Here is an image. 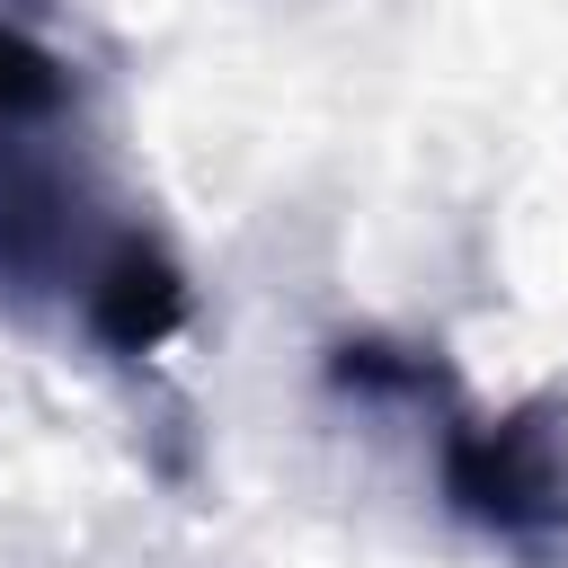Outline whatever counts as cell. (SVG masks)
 Returning a JSON list of instances; mask_svg holds the SVG:
<instances>
[{
	"mask_svg": "<svg viewBox=\"0 0 568 568\" xmlns=\"http://www.w3.org/2000/svg\"><path fill=\"white\" fill-rule=\"evenodd\" d=\"M133 213L106 204L80 142V80L53 44L0 18V311H80L89 266Z\"/></svg>",
	"mask_w": 568,
	"mask_h": 568,
	"instance_id": "1",
	"label": "cell"
},
{
	"mask_svg": "<svg viewBox=\"0 0 568 568\" xmlns=\"http://www.w3.org/2000/svg\"><path fill=\"white\" fill-rule=\"evenodd\" d=\"M444 506L506 541L515 559H568V399H515L497 417H444L435 435Z\"/></svg>",
	"mask_w": 568,
	"mask_h": 568,
	"instance_id": "2",
	"label": "cell"
},
{
	"mask_svg": "<svg viewBox=\"0 0 568 568\" xmlns=\"http://www.w3.org/2000/svg\"><path fill=\"white\" fill-rule=\"evenodd\" d=\"M186 311H195V293H186V266L169 257V240L133 213L115 240H106V257L89 266V284H80V337L98 346V355H124V364H142V355H160L178 328H186Z\"/></svg>",
	"mask_w": 568,
	"mask_h": 568,
	"instance_id": "3",
	"label": "cell"
},
{
	"mask_svg": "<svg viewBox=\"0 0 568 568\" xmlns=\"http://www.w3.org/2000/svg\"><path fill=\"white\" fill-rule=\"evenodd\" d=\"M328 390L373 399V408H435V417L462 408L444 355H426V346H390V337H337V346H328Z\"/></svg>",
	"mask_w": 568,
	"mask_h": 568,
	"instance_id": "4",
	"label": "cell"
}]
</instances>
